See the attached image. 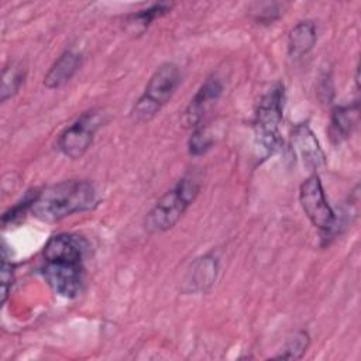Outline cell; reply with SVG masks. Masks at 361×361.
Returning a JSON list of instances; mask_svg holds the SVG:
<instances>
[{
  "instance_id": "6da1fadb",
  "label": "cell",
  "mask_w": 361,
  "mask_h": 361,
  "mask_svg": "<svg viewBox=\"0 0 361 361\" xmlns=\"http://www.w3.org/2000/svg\"><path fill=\"white\" fill-rule=\"evenodd\" d=\"M96 202L97 195L93 183L83 179H69L38 192L30 212L42 221L54 223L73 213L90 210Z\"/></svg>"
},
{
  "instance_id": "7a4b0ae2",
  "label": "cell",
  "mask_w": 361,
  "mask_h": 361,
  "mask_svg": "<svg viewBox=\"0 0 361 361\" xmlns=\"http://www.w3.org/2000/svg\"><path fill=\"white\" fill-rule=\"evenodd\" d=\"M200 192V182L193 175H185L176 185L165 192L147 213L144 227L148 233H164L172 228L195 202Z\"/></svg>"
},
{
  "instance_id": "3957f363",
  "label": "cell",
  "mask_w": 361,
  "mask_h": 361,
  "mask_svg": "<svg viewBox=\"0 0 361 361\" xmlns=\"http://www.w3.org/2000/svg\"><path fill=\"white\" fill-rule=\"evenodd\" d=\"M285 87L282 83L274 85L259 100L254 117L255 147L264 157L274 154L281 142L279 124L283 116Z\"/></svg>"
},
{
  "instance_id": "277c9868",
  "label": "cell",
  "mask_w": 361,
  "mask_h": 361,
  "mask_svg": "<svg viewBox=\"0 0 361 361\" xmlns=\"http://www.w3.org/2000/svg\"><path fill=\"white\" fill-rule=\"evenodd\" d=\"M180 83V71L178 65L165 62L159 65L148 80L144 93L135 102L131 117L137 123L151 120L172 97Z\"/></svg>"
},
{
  "instance_id": "5b68a950",
  "label": "cell",
  "mask_w": 361,
  "mask_h": 361,
  "mask_svg": "<svg viewBox=\"0 0 361 361\" xmlns=\"http://www.w3.org/2000/svg\"><path fill=\"white\" fill-rule=\"evenodd\" d=\"M103 124V113L99 110H89L78 117L71 126H68L58 140V148L61 152L71 158H82L89 149L96 131Z\"/></svg>"
},
{
  "instance_id": "8992f818",
  "label": "cell",
  "mask_w": 361,
  "mask_h": 361,
  "mask_svg": "<svg viewBox=\"0 0 361 361\" xmlns=\"http://www.w3.org/2000/svg\"><path fill=\"white\" fill-rule=\"evenodd\" d=\"M299 200L306 217L314 227L324 233H329L334 228L337 224L336 213L326 199L320 178L316 172L312 173L300 185Z\"/></svg>"
},
{
  "instance_id": "52a82bcc",
  "label": "cell",
  "mask_w": 361,
  "mask_h": 361,
  "mask_svg": "<svg viewBox=\"0 0 361 361\" xmlns=\"http://www.w3.org/2000/svg\"><path fill=\"white\" fill-rule=\"evenodd\" d=\"M42 275L56 295L72 299L76 298L83 288L85 268L83 262L78 261H44Z\"/></svg>"
},
{
  "instance_id": "ba28073f",
  "label": "cell",
  "mask_w": 361,
  "mask_h": 361,
  "mask_svg": "<svg viewBox=\"0 0 361 361\" xmlns=\"http://www.w3.org/2000/svg\"><path fill=\"white\" fill-rule=\"evenodd\" d=\"M292 147L306 168L316 171L326 164V155L307 123H300L293 128Z\"/></svg>"
},
{
  "instance_id": "9c48e42d",
  "label": "cell",
  "mask_w": 361,
  "mask_h": 361,
  "mask_svg": "<svg viewBox=\"0 0 361 361\" xmlns=\"http://www.w3.org/2000/svg\"><path fill=\"white\" fill-rule=\"evenodd\" d=\"M86 248H87V243L85 241V238L76 234L59 233L52 235L47 241L44 247V261L66 259V261L83 262Z\"/></svg>"
},
{
  "instance_id": "30bf717a",
  "label": "cell",
  "mask_w": 361,
  "mask_h": 361,
  "mask_svg": "<svg viewBox=\"0 0 361 361\" xmlns=\"http://www.w3.org/2000/svg\"><path fill=\"white\" fill-rule=\"evenodd\" d=\"M223 87V82L217 76H210L204 80L185 111V123L189 127L196 128L199 126L207 107L221 96Z\"/></svg>"
},
{
  "instance_id": "8fae6325",
  "label": "cell",
  "mask_w": 361,
  "mask_h": 361,
  "mask_svg": "<svg viewBox=\"0 0 361 361\" xmlns=\"http://www.w3.org/2000/svg\"><path fill=\"white\" fill-rule=\"evenodd\" d=\"M358 114H360L358 102H354L350 104H341L333 109L331 117H330V126H329V135L334 144L343 142L353 134L358 123Z\"/></svg>"
},
{
  "instance_id": "7c38bea8",
  "label": "cell",
  "mask_w": 361,
  "mask_h": 361,
  "mask_svg": "<svg viewBox=\"0 0 361 361\" xmlns=\"http://www.w3.org/2000/svg\"><path fill=\"white\" fill-rule=\"evenodd\" d=\"M82 66V55L75 51H65L49 68L44 78V85L48 89H58L68 83Z\"/></svg>"
},
{
  "instance_id": "4fadbf2b",
  "label": "cell",
  "mask_w": 361,
  "mask_h": 361,
  "mask_svg": "<svg viewBox=\"0 0 361 361\" xmlns=\"http://www.w3.org/2000/svg\"><path fill=\"white\" fill-rule=\"evenodd\" d=\"M317 34L313 21L298 23L288 35V52L292 58H300L309 54L316 45Z\"/></svg>"
},
{
  "instance_id": "5bb4252c",
  "label": "cell",
  "mask_w": 361,
  "mask_h": 361,
  "mask_svg": "<svg viewBox=\"0 0 361 361\" xmlns=\"http://www.w3.org/2000/svg\"><path fill=\"white\" fill-rule=\"evenodd\" d=\"M217 261L212 255H204L202 258H197L195 264L192 265V269L188 274V289L189 290H206L213 285L217 275Z\"/></svg>"
},
{
  "instance_id": "9a60e30c",
  "label": "cell",
  "mask_w": 361,
  "mask_h": 361,
  "mask_svg": "<svg viewBox=\"0 0 361 361\" xmlns=\"http://www.w3.org/2000/svg\"><path fill=\"white\" fill-rule=\"evenodd\" d=\"M25 79V68L20 62H11L3 69L1 76V102H6L7 99L13 97L21 87Z\"/></svg>"
},
{
  "instance_id": "2e32d148",
  "label": "cell",
  "mask_w": 361,
  "mask_h": 361,
  "mask_svg": "<svg viewBox=\"0 0 361 361\" xmlns=\"http://www.w3.org/2000/svg\"><path fill=\"white\" fill-rule=\"evenodd\" d=\"M310 344L309 333L305 330H299L290 336L283 347L281 348V353L275 355V358H283V360H300L305 353L307 351Z\"/></svg>"
},
{
  "instance_id": "e0dca14e",
  "label": "cell",
  "mask_w": 361,
  "mask_h": 361,
  "mask_svg": "<svg viewBox=\"0 0 361 361\" xmlns=\"http://www.w3.org/2000/svg\"><path fill=\"white\" fill-rule=\"evenodd\" d=\"M283 6L276 1H261L250 6V16L258 24H272L282 14Z\"/></svg>"
},
{
  "instance_id": "ac0fdd59",
  "label": "cell",
  "mask_w": 361,
  "mask_h": 361,
  "mask_svg": "<svg viewBox=\"0 0 361 361\" xmlns=\"http://www.w3.org/2000/svg\"><path fill=\"white\" fill-rule=\"evenodd\" d=\"M172 8L171 3H155L151 7L145 10H140L138 13L133 14L130 17V24L131 25H140L141 31H144L155 18H159L165 14H168Z\"/></svg>"
},
{
  "instance_id": "d6986e66",
  "label": "cell",
  "mask_w": 361,
  "mask_h": 361,
  "mask_svg": "<svg viewBox=\"0 0 361 361\" xmlns=\"http://www.w3.org/2000/svg\"><path fill=\"white\" fill-rule=\"evenodd\" d=\"M212 144H213V138L209 134V131L203 127H196L188 142L189 154L195 157L203 155L212 147Z\"/></svg>"
},
{
  "instance_id": "ffe728a7",
  "label": "cell",
  "mask_w": 361,
  "mask_h": 361,
  "mask_svg": "<svg viewBox=\"0 0 361 361\" xmlns=\"http://www.w3.org/2000/svg\"><path fill=\"white\" fill-rule=\"evenodd\" d=\"M37 193H38V190H34V192L31 190V192H28V193L23 197V200H20L16 206H13L8 212H6V213L3 214L1 223H3L4 226H6V224H11V223H14L16 220H18L21 216H24L27 212H30V210H31V204H32V202H34Z\"/></svg>"
},
{
  "instance_id": "44dd1931",
  "label": "cell",
  "mask_w": 361,
  "mask_h": 361,
  "mask_svg": "<svg viewBox=\"0 0 361 361\" xmlns=\"http://www.w3.org/2000/svg\"><path fill=\"white\" fill-rule=\"evenodd\" d=\"M13 281H14V267L6 255V248H3L1 250V303L7 300Z\"/></svg>"
}]
</instances>
